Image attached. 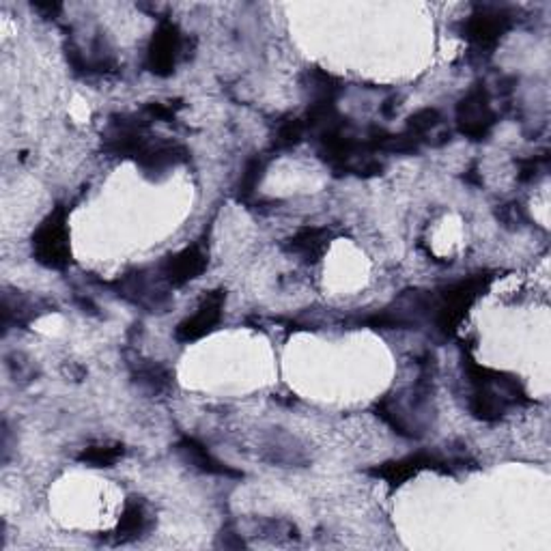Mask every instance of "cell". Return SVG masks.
<instances>
[{
  "instance_id": "cell-9",
  "label": "cell",
  "mask_w": 551,
  "mask_h": 551,
  "mask_svg": "<svg viewBox=\"0 0 551 551\" xmlns=\"http://www.w3.org/2000/svg\"><path fill=\"white\" fill-rule=\"evenodd\" d=\"M179 453L183 454L188 463H192L194 468H198L200 472L220 474V476H235L233 470H229L227 465L220 463V461L215 459L213 454L209 453L207 448H205V446L194 442V439H183V442L179 444Z\"/></svg>"
},
{
  "instance_id": "cell-13",
  "label": "cell",
  "mask_w": 551,
  "mask_h": 551,
  "mask_svg": "<svg viewBox=\"0 0 551 551\" xmlns=\"http://www.w3.org/2000/svg\"><path fill=\"white\" fill-rule=\"evenodd\" d=\"M439 121H442V119H439L438 110L424 108L409 119V132H412V136H423V134L438 128Z\"/></svg>"
},
{
  "instance_id": "cell-17",
  "label": "cell",
  "mask_w": 551,
  "mask_h": 551,
  "mask_svg": "<svg viewBox=\"0 0 551 551\" xmlns=\"http://www.w3.org/2000/svg\"><path fill=\"white\" fill-rule=\"evenodd\" d=\"M502 220L504 224H508V227H515L519 222H524L525 220V213H524V207H521L519 203H510V205H504L502 207Z\"/></svg>"
},
{
  "instance_id": "cell-16",
  "label": "cell",
  "mask_w": 551,
  "mask_h": 551,
  "mask_svg": "<svg viewBox=\"0 0 551 551\" xmlns=\"http://www.w3.org/2000/svg\"><path fill=\"white\" fill-rule=\"evenodd\" d=\"M260 173H263V162L260 159H252L245 168L244 177H242V185H244V192H252L257 188V182L260 179Z\"/></svg>"
},
{
  "instance_id": "cell-15",
  "label": "cell",
  "mask_w": 551,
  "mask_h": 551,
  "mask_svg": "<svg viewBox=\"0 0 551 551\" xmlns=\"http://www.w3.org/2000/svg\"><path fill=\"white\" fill-rule=\"evenodd\" d=\"M545 168H547V155H534V158L524 159L521 162V179L532 182L540 173H545Z\"/></svg>"
},
{
  "instance_id": "cell-6",
  "label": "cell",
  "mask_w": 551,
  "mask_h": 551,
  "mask_svg": "<svg viewBox=\"0 0 551 551\" xmlns=\"http://www.w3.org/2000/svg\"><path fill=\"white\" fill-rule=\"evenodd\" d=\"M222 310H224V293L222 291L209 293L207 298L198 304L197 313L179 325L177 338L183 340V343L203 338L205 334L212 332V330L218 328V323L222 322Z\"/></svg>"
},
{
  "instance_id": "cell-11",
  "label": "cell",
  "mask_w": 551,
  "mask_h": 551,
  "mask_svg": "<svg viewBox=\"0 0 551 551\" xmlns=\"http://www.w3.org/2000/svg\"><path fill=\"white\" fill-rule=\"evenodd\" d=\"M149 525V517H147V510H144L143 502H128L123 510V517L119 521V540H129V539H136V536L143 532L144 528Z\"/></svg>"
},
{
  "instance_id": "cell-3",
  "label": "cell",
  "mask_w": 551,
  "mask_h": 551,
  "mask_svg": "<svg viewBox=\"0 0 551 551\" xmlns=\"http://www.w3.org/2000/svg\"><path fill=\"white\" fill-rule=\"evenodd\" d=\"M487 283L489 278L478 276V278H470L454 284L453 289H448V291L444 293V299L438 307V323L442 325L444 332H453L454 325L463 319V314L468 313L470 307H472L476 295L487 287Z\"/></svg>"
},
{
  "instance_id": "cell-4",
  "label": "cell",
  "mask_w": 551,
  "mask_h": 551,
  "mask_svg": "<svg viewBox=\"0 0 551 551\" xmlns=\"http://www.w3.org/2000/svg\"><path fill=\"white\" fill-rule=\"evenodd\" d=\"M510 28V16L502 9L485 7L476 12L463 24V35L478 50H491L498 46L502 35Z\"/></svg>"
},
{
  "instance_id": "cell-2",
  "label": "cell",
  "mask_w": 551,
  "mask_h": 551,
  "mask_svg": "<svg viewBox=\"0 0 551 551\" xmlns=\"http://www.w3.org/2000/svg\"><path fill=\"white\" fill-rule=\"evenodd\" d=\"M457 121L461 132L472 140H483L495 123L493 108L489 104V93L485 87H476L461 99L457 108Z\"/></svg>"
},
{
  "instance_id": "cell-5",
  "label": "cell",
  "mask_w": 551,
  "mask_h": 551,
  "mask_svg": "<svg viewBox=\"0 0 551 551\" xmlns=\"http://www.w3.org/2000/svg\"><path fill=\"white\" fill-rule=\"evenodd\" d=\"M183 39L179 28L173 22L159 24L158 33L153 35L147 52V67L155 76H170L175 72L179 57H182Z\"/></svg>"
},
{
  "instance_id": "cell-8",
  "label": "cell",
  "mask_w": 551,
  "mask_h": 551,
  "mask_svg": "<svg viewBox=\"0 0 551 551\" xmlns=\"http://www.w3.org/2000/svg\"><path fill=\"white\" fill-rule=\"evenodd\" d=\"M438 465H446L442 459H438L435 454L427 453H415L409 454V457L392 461V463H385L382 468L375 470V474L382 476V478L388 480L390 485H403L405 480H409L412 476H415L420 470L424 468H438Z\"/></svg>"
},
{
  "instance_id": "cell-7",
  "label": "cell",
  "mask_w": 551,
  "mask_h": 551,
  "mask_svg": "<svg viewBox=\"0 0 551 551\" xmlns=\"http://www.w3.org/2000/svg\"><path fill=\"white\" fill-rule=\"evenodd\" d=\"M205 268H207V252L203 250V245L194 244L182 250L179 254H175V257H170L164 263L162 276L173 287H183L190 280L198 278L205 272Z\"/></svg>"
},
{
  "instance_id": "cell-14",
  "label": "cell",
  "mask_w": 551,
  "mask_h": 551,
  "mask_svg": "<svg viewBox=\"0 0 551 551\" xmlns=\"http://www.w3.org/2000/svg\"><path fill=\"white\" fill-rule=\"evenodd\" d=\"M304 136V123L298 119H289V121L278 125V132H276V144L278 147H293L298 144Z\"/></svg>"
},
{
  "instance_id": "cell-10",
  "label": "cell",
  "mask_w": 551,
  "mask_h": 551,
  "mask_svg": "<svg viewBox=\"0 0 551 551\" xmlns=\"http://www.w3.org/2000/svg\"><path fill=\"white\" fill-rule=\"evenodd\" d=\"M330 244L328 229H302L289 244V250L308 260H317Z\"/></svg>"
},
{
  "instance_id": "cell-12",
  "label": "cell",
  "mask_w": 551,
  "mask_h": 551,
  "mask_svg": "<svg viewBox=\"0 0 551 551\" xmlns=\"http://www.w3.org/2000/svg\"><path fill=\"white\" fill-rule=\"evenodd\" d=\"M123 448L119 444H104V446H91L80 454L84 463H91L95 468H110L121 459Z\"/></svg>"
},
{
  "instance_id": "cell-1",
  "label": "cell",
  "mask_w": 551,
  "mask_h": 551,
  "mask_svg": "<svg viewBox=\"0 0 551 551\" xmlns=\"http://www.w3.org/2000/svg\"><path fill=\"white\" fill-rule=\"evenodd\" d=\"M35 257L42 265L61 269L69 263V229L63 209L50 213L33 237Z\"/></svg>"
}]
</instances>
